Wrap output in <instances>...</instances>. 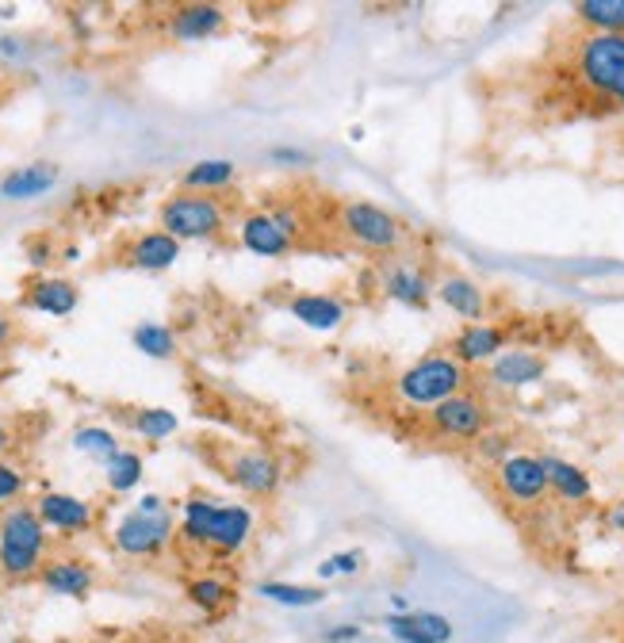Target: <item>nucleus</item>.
Masks as SVG:
<instances>
[{"mask_svg": "<svg viewBox=\"0 0 624 643\" xmlns=\"http://www.w3.org/2000/svg\"><path fill=\"white\" fill-rule=\"evenodd\" d=\"M544 360L529 349H510L502 352L499 360H491V380L499 388H525V383H536L544 375Z\"/></svg>", "mask_w": 624, "mask_h": 643, "instance_id": "6ab92c4d", "label": "nucleus"}, {"mask_svg": "<svg viewBox=\"0 0 624 643\" xmlns=\"http://www.w3.org/2000/svg\"><path fill=\"white\" fill-rule=\"evenodd\" d=\"M610 525L617 528V533H624V505H617V510L610 513Z\"/></svg>", "mask_w": 624, "mask_h": 643, "instance_id": "4c0bfd02", "label": "nucleus"}, {"mask_svg": "<svg viewBox=\"0 0 624 643\" xmlns=\"http://www.w3.org/2000/svg\"><path fill=\"white\" fill-rule=\"evenodd\" d=\"M8 445H12V437H8V429H4V425H0V453H4Z\"/></svg>", "mask_w": 624, "mask_h": 643, "instance_id": "ea45409f", "label": "nucleus"}, {"mask_svg": "<svg viewBox=\"0 0 624 643\" xmlns=\"http://www.w3.org/2000/svg\"><path fill=\"white\" fill-rule=\"evenodd\" d=\"M46 525L31 505H12L0 517V575L28 578L43 567Z\"/></svg>", "mask_w": 624, "mask_h": 643, "instance_id": "f257e3e1", "label": "nucleus"}, {"mask_svg": "<svg viewBox=\"0 0 624 643\" xmlns=\"http://www.w3.org/2000/svg\"><path fill=\"white\" fill-rule=\"evenodd\" d=\"M360 570H364V552L360 548H346V552H338V556L318 563V578H322V582H330V578H353Z\"/></svg>", "mask_w": 624, "mask_h": 643, "instance_id": "473e14b6", "label": "nucleus"}, {"mask_svg": "<svg viewBox=\"0 0 624 643\" xmlns=\"http://www.w3.org/2000/svg\"><path fill=\"white\" fill-rule=\"evenodd\" d=\"M74 448L77 453H85V456H92V460H100V464H108L116 453H123L119 440H116V433L103 429V425H85V429H77L74 433Z\"/></svg>", "mask_w": 624, "mask_h": 643, "instance_id": "7c9ffc66", "label": "nucleus"}, {"mask_svg": "<svg viewBox=\"0 0 624 643\" xmlns=\"http://www.w3.org/2000/svg\"><path fill=\"white\" fill-rule=\"evenodd\" d=\"M215 510H219V502H211V498H188V502H184V521H180V536H184V541H188V544H207Z\"/></svg>", "mask_w": 624, "mask_h": 643, "instance_id": "cd10ccee", "label": "nucleus"}, {"mask_svg": "<svg viewBox=\"0 0 624 643\" xmlns=\"http://www.w3.org/2000/svg\"><path fill=\"white\" fill-rule=\"evenodd\" d=\"M227 12L219 4H184L169 15V31L180 43H199V39H211L215 31H222Z\"/></svg>", "mask_w": 624, "mask_h": 643, "instance_id": "dca6fc26", "label": "nucleus"}, {"mask_svg": "<svg viewBox=\"0 0 624 643\" xmlns=\"http://www.w3.org/2000/svg\"><path fill=\"white\" fill-rule=\"evenodd\" d=\"M258 593L269 598L272 606H284V609H315L330 598L326 586H299V582H261Z\"/></svg>", "mask_w": 624, "mask_h": 643, "instance_id": "393cba45", "label": "nucleus"}, {"mask_svg": "<svg viewBox=\"0 0 624 643\" xmlns=\"http://www.w3.org/2000/svg\"><path fill=\"white\" fill-rule=\"evenodd\" d=\"M39 578H43L46 590L58 593V598H85V593L92 590V582H96L92 567H89V563H81V559H51V563H43Z\"/></svg>", "mask_w": 624, "mask_h": 643, "instance_id": "2eb2a0df", "label": "nucleus"}, {"mask_svg": "<svg viewBox=\"0 0 624 643\" xmlns=\"http://www.w3.org/2000/svg\"><path fill=\"white\" fill-rule=\"evenodd\" d=\"M23 487H28L23 471L12 468V464H0V502H15L23 494Z\"/></svg>", "mask_w": 624, "mask_h": 643, "instance_id": "72a5a7b5", "label": "nucleus"}, {"mask_svg": "<svg viewBox=\"0 0 624 643\" xmlns=\"http://www.w3.org/2000/svg\"><path fill=\"white\" fill-rule=\"evenodd\" d=\"M35 513L46 528H58V533H85L92 525V505L85 498L58 494V490H46L35 502Z\"/></svg>", "mask_w": 624, "mask_h": 643, "instance_id": "f8f14e48", "label": "nucleus"}, {"mask_svg": "<svg viewBox=\"0 0 624 643\" xmlns=\"http://www.w3.org/2000/svg\"><path fill=\"white\" fill-rule=\"evenodd\" d=\"M77 287L69 284V280H58V276H46V280H35L31 284V295L28 303L35 310H43V315H54V318H66L77 310Z\"/></svg>", "mask_w": 624, "mask_h": 643, "instance_id": "4be33fe9", "label": "nucleus"}, {"mask_svg": "<svg viewBox=\"0 0 624 643\" xmlns=\"http://www.w3.org/2000/svg\"><path fill=\"white\" fill-rule=\"evenodd\" d=\"M287 315L303 322L307 329H315V334H333L346 322V303L322 292H299L287 299Z\"/></svg>", "mask_w": 624, "mask_h": 643, "instance_id": "ddd939ff", "label": "nucleus"}, {"mask_svg": "<svg viewBox=\"0 0 624 643\" xmlns=\"http://www.w3.org/2000/svg\"><path fill=\"white\" fill-rule=\"evenodd\" d=\"M131 264L134 269H146V272H162V269H173L180 261V241L165 230H150L142 235L139 241L131 246Z\"/></svg>", "mask_w": 624, "mask_h": 643, "instance_id": "aec40b11", "label": "nucleus"}, {"mask_svg": "<svg viewBox=\"0 0 624 643\" xmlns=\"http://www.w3.org/2000/svg\"><path fill=\"white\" fill-rule=\"evenodd\" d=\"M58 184V168L39 161V165H23V168H12V173L0 181V196L4 199H35L43 192H51Z\"/></svg>", "mask_w": 624, "mask_h": 643, "instance_id": "412c9836", "label": "nucleus"}, {"mask_svg": "<svg viewBox=\"0 0 624 643\" xmlns=\"http://www.w3.org/2000/svg\"><path fill=\"white\" fill-rule=\"evenodd\" d=\"M434 425L445 437H483L486 429V406L471 395H452L441 406H434Z\"/></svg>", "mask_w": 624, "mask_h": 643, "instance_id": "1a4fd4ad", "label": "nucleus"}, {"mask_svg": "<svg viewBox=\"0 0 624 643\" xmlns=\"http://www.w3.org/2000/svg\"><path fill=\"white\" fill-rule=\"evenodd\" d=\"M341 230H346L349 241L372 249V253H395L406 238V227L398 222V215H391L380 204H368V199H349L341 207Z\"/></svg>", "mask_w": 624, "mask_h": 643, "instance_id": "423d86ee", "label": "nucleus"}, {"mask_svg": "<svg viewBox=\"0 0 624 643\" xmlns=\"http://www.w3.org/2000/svg\"><path fill=\"white\" fill-rule=\"evenodd\" d=\"M437 292V299L445 303L452 315H460V318H468V322H483L486 315V292L475 284V280H468V276H445L441 284L434 287Z\"/></svg>", "mask_w": 624, "mask_h": 643, "instance_id": "f3484780", "label": "nucleus"}, {"mask_svg": "<svg viewBox=\"0 0 624 643\" xmlns=\"http://www.w3.org/2000/svg\"><path fill=\"white\" fill-rule=\"evenodd\" d=\"M395 613H410V606H406L403 593H395Z\"/></svg>", "mask_w": 624, "mask_h": 643, "instance_id": "58836bf2", "label": "nucleus"}, {"mask_svg": "<svg viewBox=\"0 0 624 643\" xmlns=\"http://www.w3.org/2000/svg\"><path fill=\"white\" fill-rule=\"evenodd\" d=\"M383 292H387V299L403 303V307H426L434 287H429L426 272L414 269V264H391L383 272Z\"/></svg>", "mask_w": 624, "mask_h": 643, "instance_id": "a211bd4d", "label": "nucleus"}, {"mask_svg": "<svg viewBox=\"0 0 624 643\" xmlns=\"http://www.w3.org/2000/svg\"><path fill=\"white\" fill-rule=\"evenodd\" d=\"M579 77L587 88L624 103V35H590L579 46Z\"/></svg>", "mask_w": 624, "mask_h": 643, "instance_id": "39448f33", "label": "nucleus"}, {"mask_svg": "<svg viewBox=\"0 0 624 643\" xmlns=\"http://www.w3.org/2000/svg\"><path fill=\"white\" fill-rule=\"evenodd\" d=\"M269 157L280 161V165H310L307 150H295V146H276V150H269Z\"/></svg>", "mask_w": 624, "mask_h": 643, "instance_id": "c9c22d12", "label": "nucleus"}, {"mask_svg": "<svg viewBox=\"0 0 624 643\" xmlns=\"http://www.w3.org/2000/svg\"><path fill=\"white\" fill-rule=\"evenodd\" d=\"M502 352H506V329L491 326V322H468L452 341V357L460 364H486V360H499Z\"/></svg>", "mask_w": 624, "mask_h": 643, "instance_id": "9d476101", "label": "nucleus"}, {"mask_svg": "<svg viewBox=\"0 0 624 643\" xmlns=\"http://www.w3.org/2000/svg\"><path fill=\"white\" fill-rule=\"evenodd\" d=\"M4 337H8V322L0 318V341H4Z\"/></svg>", "mask_w": 624, "mask_h": 643, "instance_id": "a19ab883", "label": "nucleus"}, {"mask_svg": "<svg viewBox=\"0 0 624 643\" xmlns=\"http://www.w3.org/2000/svg\"><path fill=\"white\" fill-rule=\"evenodd\" d=\"M574 15L594 28V35H624V0H582Z\"/></svg>", "mask_w": 624, "mask_h": 643, "instance_id": "a878e982", "label": "nucleus"}, {"mask_svg": "<svg viewBox=\"0 0 624 643\" xmlns=\"http://www.w3.org/2000/svg\"><path fill=\"white\" fill-rule=\"evenodd\" d=\"M111 541H116V548L123 552V556H134V559L157 556V552H162L165 544L173 541L169 502H165V498H157V494H146L131 513H123V517H119Z\"/></svg>", "mask_w": 624, "mask_h": 643, "instance_id": "7ed1b4c3", "label": "nucleus"}, {"mask_svg": "<svg viewBox=\"0 0 624 643\" xmlns=\"http://www.w3.org/2000/svg\"><path fill=\"white\" fill-rule=\"evenodd\" d=\"M479 445H483V456H499V460H506V440H502V437H483V440H479Z\"/></svg>", "mask_w": 624, "mask_h": 643, "instance_id": "e433bc0d", "label": "nucleus"}, {"mask_svg": "<svg viewBox=\"0 0 624 643\" xmlns=\"http://www.w3.org/2000/svg\"><path fill=\"white\" fill-rule=\"evenodd\" d=\"M188 601L196 609H204V613H219L222 606H230L234 601V590H230L222 578H191L188 582Z\"/></svg>", "mask_w": 624, "mask_h": 643, "instance_id": "c756f323", "label": "nucleus"}, {"mask_svg": "<svg viewBox=\"0 0 624 643\" xmlns=\"http://www.w3.org/2000/svg\"><path fill=\"white\" fill-rule=\"evenodd\" d=\"M499 482L514 502H540L548 494V471H544L540 456H506L499 464Z\"/></svg>", "mask_w": 624, "mask_h": 643, "instance_id": "6e6552de", "label": "nucleus"}, {"mask_svg": "<svg viewBox=\"0 0 624 643\" xmlns=\"http://www.w3.org/2000/svg\"><path fill=\"white\" fill-rule=\"evenodd\" d=\"M295 235H299V219H292V211H253L242 219L238 227V238L250 249L253 257H265V261H276V257H287L295 246Z\"/></svg>", "mask_w": 624, "mask_h": 643, "instance_id": "0eeeda50", "label": "nucleus"}, {"mask_svg": "<svg viewBox=\"0 0 624 643\" xmlns=\"http://www.w3.org/2000/svg\"><path fill=\"white\" fill-rule=\"evenodd\" d=\"M142 456L139 453H116L108 464H103V479H108V487L116 490V494H127V490H134L142 482Z\"/></svg>", "mask_w": 624, "mask_h": 643, "instance_id": "c85d7f7f", "label": "nucleus"}, {"mask_svg": "<svg viewBox=\"0 0 624 643\" xmlns=\"http://www.w3.org/2000/svg\"><path fill=\"white\" fill-rule=\"evenodd\" d=\"M544 471H548V490H556L563 502H587L590 498V476L574 464L559 460V456H540Z\"/></svg>", "mask_w": 624, "mask_h": 643, "instance_id": "5701e85b", "label": "nucleus"}, {"mask_svg": "<svg viewBox=\"0 0 624 643\" xmlns=\"http://www.w3.org/2000/svg\"><path fill=\"white\" fill-rule=\"evenodd\" d=\"M134 433L139 437H146V440H165V437H173L177 433V414L173 410H165V406H150V410H139L134 414Z\"/></svg>", "mask_w": 624, "mask_h": 643, "instance_id": "2f4dec72", "label": "nucleus"}, {"mask_svg": "<svg viewBox=\"0 0 624 643\" xmlns=\"http://www.w3.org/2000/svg\"><path fill=\"white\" fill-rule=\"evenodd\" d=\"M463 383H468V372L456 357H422L418 364H410L403 375L395 380V395L406 402V406H441L452 395H463Z\"/></svg>", "mask_w": 624, "mask_h": 643, "instance_id": "f03ea898", "label": "nucleus"}, {"mask_svg": "<svg viewBox=\"0 0 624 643\" xmlns=\"http://www.w3.org/2000/svg\"><path fill=\"white\" fill-rule=\"evenodd\" d=\"M253 533V513L245 505H222L215 510L211 533H207V548L222 552V556H234V552L245 548Z\"/></svg>", "mask_w": 624, "mask_h": 643, "instance_id": "4468645a", "label": "nucleus"}, {"mask_svg": "<svg viewBox=\"0 0 624 643\" xmlns=\"http://www.w3.org/2000/svg\"><path fill=\"white\" fill-rule=\"evenodd\" d=\"M360 640H364L360 624H333V629L322 632V643H360Z\"/></svg>", "mask_w": 624, "mask_h": 643, "instance_id": "f704fd0d", "label": "nucleus"}, {"mask_svg": "<svg viewBox=\"0 0 624 643\" xmlns=\"http://www.w3.org/2000/svg\"><path fill=\"white\" fill-rule=\"evenodd\" d=\"M227 227V211L219 199L204 192H177L162 204V230L177 241H207L219 238Z\"/></svg>", "mask_w": 624, "mask_h": 643, "instance_id": "20e7f679", "label": "nucleus"}, {"mask_svg": "<svg viewBox=\"0 0 624 643\" xmlns=\"http://www.w3.org/2000/svg\"><path fill=\"white\" fill-rule=\"evenodd\" d=\"M238 181V165L227 157H207V161H196L188 165L184 173V192H215V188H227V184Z\"/></svg>", "mask_w": 624, "mask_h": 643, "instance_id": "b1692460", "label": "nucleus"}, {"mask_svg": "<svg viewBox=\"0 0 624 643\" xmlns=\"http://www.w3.org/2000/svg\"><path fill=\"white\" fill-rule=\"evenodd\" d=\"M230 482L234 487H242L245 494H258V498H269L280 490V482H284V471H280V464L272 460L269 453H242L230 460Z\"/></svg>", "mask_w": 624, "mask_h": 643, "instance_id": "9b49d317", "label": "nucleus"}, {"mask_svg": "<svg viewBox=\"0 0 624 643\" xmlns=\"http://www.w3.org/2000/svg\"><path fill=\"white\" fill-rule=\"evenodd\" d=\"M131 341H134V349L146 352L150 360L177 357V334H173L169 326H162V322H142V326H134Z\"/></svg>", "mask_w": 624, "mask_h": 643, "instance_id": "bb28decb", "label": "nucleus"}]
</instances>
